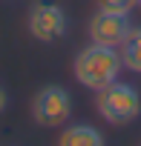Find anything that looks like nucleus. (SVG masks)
I'll use <instances>...</instances> for the list:
<instances>
[{
    "mask_svg": "<svg viewBox=\"0 0 141 146\" xmlns=\"http://www.w3.org/2000/svg\"><path fill=\"white\" fill-rule=\"evenodd\" d=\"M130 17L121 15V12H104L98 9L89 20V40L92 43H101V46H112L118 49L124 43V37L130 35Z\"/></svg>",
    "mask_w": 141,
    "mask_h": 146,
    "instance_id": "39448f33",
    "label": "nucleus"
},
{
    "mask_svg": "<svg viewBox=\"0 0 141 146\" xmlns=\"http://www.w3.org/2000/svg\"><path fill=\"white\" fill-rule=\"evenodd\" d=\"M101 143H104V135L95 126H87V123L69 126L60 135V146H101Z\"/></svg>",
    "mask_w": 141,
    "mask_h": 146,
    "instance_id": "423d86ee",
    "label": "nucleus"
},
{
    "mask_svg": "<svg viewBox=\"0 0 141 146\" xmlns=\"http://www.w3.org/2000/svg\"><path fill=\"white\" fill-rule=\"evenodd\" d=\"M32 115L40 126L46 129H55V126H63L72 115V98L63 86H43L38 95H35V103H32Z\"/></svg>",
    "mask_w": 141,
    "mask_h": 146,
    "instance_id": "20e7f679",
    "label": "nucleus"
},
{
    "mask_svg": "<svg viewBox=\"0 0 141 146\" xmlns=\"http://www.w3.org/2000/svg\"><path fill=\"white\" fill-rule=\"evenodd\" d=\"M121 66H124V63H121V54H118L112 46L92 43V46H87V49L78 52L72 72H75V80H78L81 86L98 92V89H104V86H109V83L118 80Z\"/></svg>",
    "mask_w": 141,
    "mask_h": 146,
    "instance_id": "f257e3e1",
    "label": "nucleus"
},
{
    "mask_svg": "<svg viewBox=\"0 0 141 146\" xmlns=\"http://www.w3.org/2000/svg\"><path fill=\"white\" fill-rule=\"evenodd\" d=\"M121 52V63L130 72H138L141 75V29H130V35L124 37V43L118 46Z\"/></svg>",
    "mask_w": 141,
    "mask_h": 146,
    "instance_id": "0eeeda50",
    "label": "nucleus"
},
{
    "mask_svg": "<svg viewBox=\"0 0 141 146\" xmlns=\"http://www.w3.org/2000/svg\"><path fill=\"white\" fill-rule=\"evenodd\" d=\"M132 6H138V0H98V9H104V12H121V15H130Z\"/></svg>",
    "mask_w": 141,
    "mask_h": 146,
    "instance_id": "6e6552de",
    "label": "nucleus"
},
{
    "mask_svg": "<svg viewBox=\"0 0 141 146\" xmlns=\"http://www.w3.org/2000/svg\"><path fill=\"white\" fill-rule=\"evenodd\" d=\"M138 6H141V0H138Z\"/></svg>",
    "mask_w": 141,
    "mask_h": 146,
    "instance_id": "9d476101",
    "label": "nucleus"
},
{
    "mask_svg": "<svg viewBox=\"0 0 141 146\" xmlns=\"http://www.w3.org/2000/svg\"><path fill=\"white\" fill-rule=\"evenodd\" d=\"M6 109V92H3V86H0V112Z\"/></svg>",
    "mask_w": 141,
    "mask_h": 146,
    "instance_id": "1a4fd4ad",
    "label": "nucleus"
},
{
    "mask_svg": "<svg viewBox=\"0 0 141 146\" xmlns=\"http://www.w3.org/2000/svg\"><path fill=\"white\" fill-rule=\"evenodd\" d=\"M95 106H98V115H101L107 123H112V126H127V123H132V120L138 117V112H141V95H138L135 86L115 80V83L98 89Z\"/></svg>",
    "mask_w": 141,
    "mask_h": 146,
    "instance_id": "f03ea898",
    "label": "nucleus"
},
{
    "mask_svg": "<svg viewBox=\"0 0 141 146\" xmlns=\"http://www.w3.org/2000/svg\"><path fill=\"white\" fill-rule=\"evenodd\" d=\"M26 26H29V35H32L35 40H40V43L60 40V37L66 35V29H69L66 12H63L58 3H52V0H38V3L29 9Z\"/></svg>",
    "mask_w": 141,
    "mask_h": 146,
    "instance_id": "7ed1b4c3",
    "label": "nucleus"
}]
</instances>
